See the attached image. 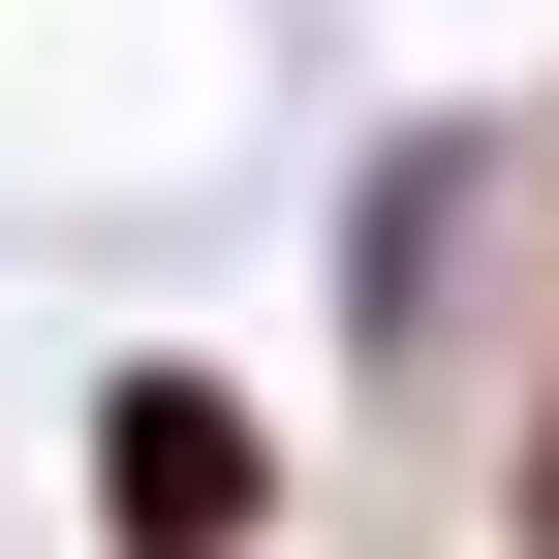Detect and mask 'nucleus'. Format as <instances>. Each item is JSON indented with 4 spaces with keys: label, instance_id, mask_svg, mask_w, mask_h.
<instances>
[{
    "label": "nucleus",
    "instance_id": "nucleus-1",
    "mask_svg": "<svg viewBox=\"0 0 559 559\" xmlns=\"http://www.w3.org/2000/svg\"><path fill=\"white\" fill-rule=\"evenodd\" d=\"M94 498H124V559H249L280 528V436H249L218 373H124L94 404Z\"/></svg>",
    "mask_w": 559,
    "mask_h": 559
}]
</instances>
